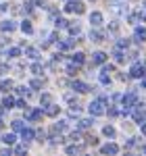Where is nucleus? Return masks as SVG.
Here are the masks:
<instances>
[{
	"label": "nucleus",
	"mask_w": 146,
	"mask_h": 156,
	"mask_svg": "<svg viewBox=\"0 0 146 156\" xmlns=\"http://www.w3.org/2000/svg\"><path fill=\"white\" fill-rule=\"evenodd\" d=\"M90 112L94 115V117H100V115H104L107 112V98L100 96L98 100H94V102H90Z\"/></svg>",
	"instance_id": "1"
},
{
	"label": "nucleus",
	"mask_w": 146,
	"mask_h": 156,
	"mask_svg": "<svg viewBox=\"0 0 146 156\" xmlns=\"http://www.w3.org/2000/svg\"><path fill=\"white\" fill-rule=\"evenodd\" d=\"M146 75V62H134L132 69H130V77H136V79H142Z\"/></svg>",
	"instance_id": "2"
},
{
	"label": "nucleus",
	"mask_w": 146,
	"mask_h": 156,
	"mask_svg": "<svg viewBox=\"0 0 146 156\" xmlns=\"http://www.w3.org/2000/svg\"><path fill=\"white\" fill-rule=\"evenodd\" d=\"M65 11L67 12H75V15H82L86 9H84V2H79V0H69L67 6H65Z\"/></svg>",
	"instance_id": "3"
},
{
	"label": "nucleus",
	"mask_w": 146,
	"mask_h": 156,
	"mask_svg": "<svg viewBox=\"0 0 146 156\" xmlns=\"http://www.w3.org/2000/svg\"><path fill=\"white\" fill-rule=\"evenodd\" d=\"M121 102H123V108H125V110L134 108V106H136V102H138V96H136V92H130V94H125V96L121 98Z\"/></svg>",
	"instance_id": "4"
},
{
	"label": "nucleus",
	"mask_w": 146,
	"mask_h": 156,
	"mask_svg": "<svg viewBox=\"0 0 146 156\" xmlns=\"http://www.w3.org/2000/svg\"><path fill=\"white\" fill-rule=\"evenodd\" d=\"M132 117H134L136 123H144V121H146V110L142 106L136 104V106H134V115H132Z\"/></svg>",
	"instance_id": "5"
},
{
	"label": "nucleus",
	"mask_w": 146,
	"mask_h": 156,
	"mask_svg": "<svg viewBox=\"0 0 146 156\" xmlns=\"http://www.w3.org/2000/svg\"><path fill=\"white\" fill-rule=\"evenodd\" d=\"M71 87L77 92V94H86V92H90V90H92V87H90L88 83H84V81H73Z\"/></svg>",
	"instance_id": "6"
},
{
	"label": "nucleus",
	"mask_w": 146,
	"mask_h": 156,
	"mask_svg": "<svg viewBox=\"0 0 146 156\" xmlns=\"http://www.w3.org/2000/svg\"><path fill=\"white\" fill-rule=\"evenodd\" d=\"M21 137H23V142H31V140L36 137V131L29 129V127H23V129H21Z\"/></svg>",
	"instance_id": "7"
},
{
	"label": "nucleus",
	"mask_w": 146,
	"mask_h": 156,
	"mask_svg": "<svg viewBox=\"0 0 146 156\" xmlns=\"http://www.w3.org/2000/svg\"><path fill=\"white\" fill-rule=\"evenodd\" d=\"M100 152H102V154H117V152H119V146L117 144H107V146L100 148Z\"/></svg>",
	"instance_id": "8"
},
{
	"label": "nucleus",
	"mask_w": 146,
	"mask_h": 156,
	"mask_svg": "<svg viewBox=\"0 0 146 156\" xmlns=\"http://www.w3.org/2000/svg\"><path fill=\"white\" fill-rule=\"evenodd\" d=\"M25 119L27 121H40L42 119V110H25Z\"/></svg>",
	"instance_id": "9"
},
{
	"label": "nucleus",
	"mask_w": 146,
	"mask_h": 156,
	"mask_svg": "<svg viewBox=\"0 0 146 156\" xmlns=\"http://www.w3.org/2000/svg\"><path fill=\"white\" fill-rule=\"evenodd\" d=\"M59 110H61V106H57V104H48V106H44V115H48V117H57Z\"/></svg>",
	"instance_id": "10"
},
{
	"label": "nucleus",
	"mask_w": 146,
	"mask_h": 156,
	"mask_svg": "<svg viewBox=\"0 0 146 156\" xmlns=\"http://www.w3.org/2000/svg\"><path fill=\"white\" fill-rule=\"evenodd\" d=\"M104 60H107V54L104 52H94L92 54V65H102Z\"/></svg>",
	"instance_id": "11"
},
{
	"label": "nucleus",
	"mask_w": 146,
	"mask_h": 156,
	"mask_svg": "<svg viewBox=\"0 0 146 156\" xmlns=\"http://www.w3.org/2000/svg\"><path fill=\"white\" fill-rule=\"evenodd\" d=\"M134 40H136V42H144V40H146V29H144V27H136Z\"/></svg>",
	"instance_id": "12"
},
{
	"label": "nucleus",
	"mask_w": 146,
	"mask_h": 156,
	"mask_svg": "<svg viewBox=\"0 0 146 156\" xmlns=\"http://www.w3.org/2000/svg\"><path fill=\"white\" fill-rule=\"evenodd\" d=\"M0 29H2L4 34H6V31L11 34V31H15V29H17V25L13 23V21H2V23H0Z\"/></svg>",
	"instance_id": "13"
},
{
	"label": "nucleus",
	"mask_w": 146,
	"mask_h": 156,
	"mask_svg": "<svg viewBox=\"0 0 146 156\" xmlns=\"http://www.w3.org/2000/svg\"><path fill=\"white\" fill-rule=\"evenodd\" d=\"M90 23L94 25V27L102 25V15H100V12H92V15H90Z\"/></svg>",
	"instance_id": "14"
},
{
	"label": "nucleus",
	"mask_w": 146,
	"mask_h": 156,
	"mask_svg": "<svg viewBox=\"0 0 146 156\" xmlns=\"http://www.w3.org/2000/svg\"><path fill=\"white\" fill-rule=\"evenodd\" d=\"M86 148L84 146H67V154H84Z\"/></svg>",
	"instance_id": "15"
},
{
	"label": "nucleus",
	"mask_w": 146,
	"mask_h": 156,
	"mask_svg": "<svg viewBox=\"0 0 146 156\" xmlns=\"http://www.w3.org/2000/svg\"><path fill=\"white\" fill-rule=\"evenodd\" d=\"M92 125H94L92 119H79L77 121V129H88V127H92Z\"/></svg>",
	"instance_id": "16"
},
{
	"label": "nucleus",
	"mask_w": 146,
	"mask_h": 156,
	"mask_svg": "<svg viewBox=\"0 0 146 156\" xmlns=\"http://www.w3.org/2000/svg\"><path fill=\"white\" fill-rule=\"evenodd\" d=\"M84 60H86V56L82 54V52H75V54L71 56V62H73V65H77V67H79V65H84Z\"/></svg>",
	"instance_id": "17"
},
{
	"label": "nucleus",
	"mask_w": 146,
	"mask_h": 156,
	"mask_svg": "<svg viewBox=\"0 0 146 156\" xmlns=\"http://www.w3.org/2000/svg\"><path fill=\"white\" fill-rule=\"evenodd\" d=\"M11 90H13L11 79H2V81H0V92H11Z\"/></svg>",
	"instance_id": "18"
},
{
	"label": "nucleus",
	"mask_w": 146,
	"mask_h": 156,
	"mask_svg": "<svg viewBox=\"0 0 146 156\" xmlns=\"http://www.w3.org/2000/svg\"><path fill=\"white\" fill-rule=\"evenodd\" d=\"M90 40H92V42H102V40H104V34L94 29V31H90Z\"/></svg>",
	"instance_id": "19"
},
{
	"label": "nucleus",
	"mask_w": 146,
	"mask_h": 156,
	"mask_svg": "<svg viewBox=\"0 0 146 156\" xmlns=\"http://www.w3.org/2000/svg\"><path fill=\"white\" fill-rule=\"evenodd\" d=\"M67 129V123L65 121H59V123H54V127H52V133H61Z\"/></svg>",
	"instance_id": "20"
},
{
	"label": "nucleus",
	"mask_w": 146,
	"mask_h": 156,
	"mask_svg": "<svg viewBox=\"0 0 146 156\" xmlns=\"http://www.w3.org/2000/svg\"><path fill=\"white\" fill-rule=\"evenodd\" d=\"M2 142H4L6 146H11V144L17 142V137H15V133H6V135H2Z\"/></svg>",
	"instance_id": "21"
},
{
	"label": "nucleus",
	"mask_w": 146,
	"mask_h": 156,
	"mask_svg": "<svg viewBox=\"0 0 146 156\" xmlns=\"http://www.w3.org/2000/svg\"><path fill=\"white\" fill-rule=\"evenodd\" d=\"M63 142H65V140H63V135L61 133H52V135H50V144H63Z\"/></svg>",
	"instance_id": "22"
},
{
	"label": "nucleus",
	"mask_w": 146,
	"mask_h": 156,
	"mask_svg": "<svg viewBox=\"0 0 146 156\" xmlns=\"http://www.w3.org/2000/svg\"><path fill=\"white\" fill-rule=\"evenodd\" d=\"M40 104H42V106H48V104H52V98H50V94H42V96H40Z\"/></svg>",
	"instance_id": "23"
},
{
	"label": "nucleus",
	"mask_w": 146,
	"mask_h": 156,
	"mask_svg": "<svg viewBox=\"0 0 146 156\" xmlns=\"http://www.w3.org/2000/svg\"><path fill=\"white\" fill-rule=\"evenodd\" d=\"M21 31H23V34H34L31 23H29V21H23V23H21Z\"/></svg>",
	"instance_id": "24"
},
{
	"label": "nucleus",
	"mask_w": 146,
	"mask_h": 156,
	"mask_svg": "<svg viewBox=\"0 0 146 156\" xmlns=\"http://www.w3.org/2000/svg\"><path fill=\"white\" fill-rule=\"evenodd\" d=\"M73 46V40H63V42H59V48L61 50H69Z\"/></svg>",
	"instance_id": "25"
},
{
	"label": "nucleus",
	"mask_w": 146,
	"mask_h": 156,
	"mask_svg": "<svg viewBox=\"0 0 146 156\" xmlns=\"http://www.w3.org/2000/svg\"><path fill=\"white\" fill-rule=\"evenodd\" d=\"M42 71H44V67H42L40 62H34V65H31V73H34V75H42Z\"/></svg>",
	"instance_id": "26"
},
{
	"label": "nucleus",
	"mask_w": 146,
	"mask_h": 156,
	"mask_svg": "<svg viewBox=\"0 0 146 156\" xmlns=\"http://www.w3.org/2000/svg\"><path fill=\"white\" fill-rule=\"evenodd\" d=\"M2 106H4L6 110H9V108H13V106H15V100H13L11 96H6L4 100H2Z\"/></svg>",
	"instance_id": "27"
},
{
	"label": "nucleus",
	"mask_w": 146,
	"mask_h": 156,
	"mask_svg": "<svg viewBox=\"0 0 146 156\" xmlns=\"http://www.w3.org/2000/svg\"><path fill=\"white\" fill-rule=\"evenodd\" d=\"M34 9H36V4H34V2H25V4H23V12H27V15H31Z\"/></svg>",
	"instance_id": "28"
},
{
	"label": "nucleus",
	"mask_w": 146,
	"mask_h": 156,
	"mask_svg": "<svg viewBox=\"0 0 146 156\" xmlns=\"http://www.w3.org/2000/svg\"><path fill=\"white\" fill-rule=\"evenodd\" d=\"M6 56H11V58L21 56V50H19V48H9V50H6Z\"/></svg>",
	"instance_id": "29"
},
{
	"label": "nucleus",
	"mask_w": 146,
	"mask_h": 156,
	"mask_svg": "<svg viewBox=\"0 0 146 156\" xmlns=\"http://www.w3.org/2000/svg\"><path fill=\"white\" fill-rule=\"evenodd\" d=\"M102 133H104L107 137H115V127H111V125H107V127L102 129Z\"/></svg>",
	"instance_id": "30"
},
{
	"label": "nucleus",
	"mask_w": 146,
	"mask_h": 156,
	"mask_svg": "<svg viewBox=\"0 0 146 156\" xmlns=\"http://www.w3.org/2000/svg\"><path fill=\"white\" fill-rule=\"evenodd\" d=\"M17 94H19V96H25V98H27L29 94H31V92H29L25 85H19V87H17Z\"/></svg>",
	"instance_id": "31"
},
{
	"label": "nucleus",
	"mask_w": 146,
	"mask_h": 156,
	"mask_svg": "<svg viewBox=\"0 0 146 156\" xmlns=\"http://www.w3.org/2000/svg\"><path fill=\"white\" fill-rule=\"evenodd\" d=\"M100 83H102V85H109V83H111V77H109V73H104V71L100 73Z\"/></svg>",
	"instance_id": "32"
},
{
	"label": "nucleus",
	"mask_w": 146,
	"mask_h": 156,
	"mask_svg": "<svg viewBox=\"0 0 146 156\" xmlns=\"http://www.w3.org/2000/svg\"><path fill=\"white\" fill-rule=\"evenodd\" d=\"M23 127H25V123H23V121H19V119H17V121H13V129H15V131H21Z\"/></svg>",
	"instance_id": "33"
},
{
	"label": "nucleus",
	"mask_w": 146,
	"mask_h": 156,
	"mask_svg": "<svg viewBox=\"0 0 146 156\" xmlns=\"http://www.w3.org/2000/svg\"><path fill=\"white\" fill-rule=\"evenodd\" d=\"M65 27H69V21L67 19H57V29H65Z\"/></svg>",
	"instance_id": "34"
},
{
	"label": "nucleus",
	"mask_w": 146,
	"mask_h": 156,
	"mask_svg": "<svg viewBox=\"0 0 146 156\" xmlns=\"http://www.w3.org/2000/svg\"><path fill=\"white\" fill-rule=\"evenodd\" d=\"M113 56H115V60H117V62H123V60H125V56H123L121 48H117V50H115V54H113Z\"/></svg>",
	"instance_id": "35"
},
{
	"label": "nucleus",
	"mask_w": 146,
	"mask_h": 156,
	"mask_svg": "<svg viewBox=\"0 0 146 156\" xmlns=\"http://www.w3.org/2000/svg\"><path fill=\"white\" fill-rule=\"evenodd\" d=\"M29 85H31L34 90H40V87H44V79H34Z\"/></svg>",
	"instance_id": "36"
},
{
	"label": "nucleus",
	"mask_w": 146,
	"mask_h": 156,
	"mask_svg": "<svg viewBox=\"0 0 146 156\" xmlns=\"http://www.w3.org/2000/svg\"><path fill=\"white\" fill-rule=\"evenodd\" d=\"M25 54H27L29 58H38V50L36 48H25Z\"/></svg>",
	"instance_id": "37"
},
{
	"label": "nucleus",
	"mask_w": 146,
	"mask_h": 156,
	"mask_svg": "<svg viewBox=\"0 0 146 156\" xmlns=\"http://www.w3.org/2000/svg\"><path fill=\"white\" fill-rule=\"evenodd\" d=\"M67 29H69V34H71V36H77V34H79V25H77V23H75V25H69Z\"/></svg>",
	"instance_id": "38"
},
{
	"label": "nucleus",
	"mask_w": 146,
	"mask_h": 156,
	"mask_svg": "<svg viewBox=\"0 0 146 156\" xmlns=\"http://www.w3.org/2000/svg\"><path fill=\"white\" fill-rule=\"evenodd\" d=\"M75 73H77V65H73V62H71V65L67 67V75H71V77H73Z\"/></svg>",
	"instance_id": "39"
},
{
	"label": "nucleus",
	"mask_w": 146,
	"mask_h": 156,
	"mask_svg": "<svg viewBox=\"0 0 146 156\" xmlns=\"http://www.w3.org/2000/svg\"><path fill=\"white\" fill-rule=\"evenodd\" d=\"M36 137H38V142H44V140H46V133H44V129H38V131H36Z\"/></svg>",
	"instance_id": "40"
},
{
	"label": "nucleus",
	"mask_w": 146,
	"mask_h": 156,
	"mask_svg": "<svg viewBox=\"0 0 146 156\" xmlns=\"http://www.w3.org/2000/svg\"><path fill=\"white\" fill-rule=\"evenodd\" d=\"M13 152H15V154H25V152H27V146H17Z\"/></svg>",
	"instance_id": "41"
},
{
	"label": "nucleus",
	"mask_w": 146,
	"mask_h": 156,
	"mask_svg": "<svg viewBox=\"0 0 146 156\" xmlns=\"http://www.w3.org/2000/svg\"><path fill=\"white\" fill-rule=\"evenodd\" d=\"M130 46V40H119V44H117V48H127Z\"/></svg>",
	"instance_id": "42"
},
{
	"label": "nucleus",
	"mask_w": 146,
	"mask_h": 156,
	"mask_svg": "<svg viewBox=\"0 0 146 156\" xmlns=\"http://www.w3.org/2000/svg\"><path fill=\"white\" fill-rule=\"evenodd\" d=\"M86 142H88V144H90V146H96V144H98V140H96V137H94V135H92V137H88Z\"/></svg>",
	"instance_id": "43"
},
{
	"label": "nucleus",
	"mask_w": 146,
	"mask_h": 156,
	"mask_svg": "<svg viewBox=\"0 0 146 156\" xmlns=\"http://www.w3.org/2000/svg\"><path fill=\"white\" fill-rule=\"evenodd\" d=\"M15 106L17 108H25V102L23 100H15Z\"/></svg>",
	"instance_id": "44"
},
{
	"label": "nucleus",
	"mask_w": 146,
	"mask_h": 156,
	"mask_svg": "<svg viewBox=\"0 0 146 156\" xmlns=\"http://www.w3.org/2000/svg\"><path fill=\"white\" fill-rule=\"evenodd\" d=\"M113 69H115L113 65H104V69H102V71H104V73H113Z\"/></svg>",
	"instance_id": "45"
},
{
	"label": "nucleus",
	"mask_w": 146,
	"mask_h": 156,
	"mask_svg": "<svg viewBox=\"0 0 146 156\" xmlns=\"http://www.w3.org/2000/svg\"><path fill=\"white\" fill-rule=\"evenodd\" d=\"M109 115H111V117H117V115H119V110H117V108H109Z\"/></svg>",
	"instance_id": "46"
},
{
	"label": "nucleus",
	"mask_w": 146,
	"mask_h": 156,
	"mask_svg": "<svg viewBox=\"0 0 146 156\" xmlns=\"http://www.w3.org/2000/svg\"><path fill=\"white\" fill-rule=\"evenodd\" d=\"M138 17H140L142 21H146V6H144V11H140V15H138Z\"/></svg>",
	"instance_id": "47"
},
{
	"label": "nucleus",
	"mask_w": 146,
	"mask_h": 156,
	"mask_svg": "<svg viewBox=\"0 0 146 156\" xmlns=\"http://www.w3.org/2000/svg\"><path fill=\"white\" fill-rule=\"evenodd\" d=\"M9 71V65H0V73H6Z\"/></svg>",
	"instance_id": "48"
},
{
	"label": "nucleus",
	"mask_w": 146,
	"mask_h": 156,
	"mask_svg": "<svg viewBox=\"0 0 146 156\" xmlns=\"http://www.w3.org/2000/svg\"><path fill=\"white\" fill-rule=\"evenodd\" d=\"M140 127H142V135H146V121H144V123H140Z\"/></svg>",
	"instance_id": "49"
},
{
	"label": "nucleus",
	"mask_w": 146,
	"mask_h": 156,
	"mask_svg": "<svg viewBox=\"0 0 146 156\" xmlns=\"http://www.w3.org/2000/svg\"><path fill=\"white\" fill-rule=\"evenodd\" d=\"M6 9H9V4H4V2H2V4H0V12H4Z\"/></svg>",
	"instance_id": "50"
},
{
	"label": "nucleus",
	"mask_w": 146,
	"mask_h": 156,
	"mask_svg": "<svg viewBox=\"0 0 146 156\" xmlns=\"http://www.w3.org/2000/svg\"><path fill=\"white\" fill-rule=\"evenodd\" d=\"M4 110H6V108H4V106H0V117L4 115Z\"/></svg>",
	"instance_id": "51"
},
{
	"label": "nucleus",
	"mask_w": 146,
	"mask_h": 156,
	"mask_svg": "<svg viewBox=\"0 0 146 156\" xmlns=\"http://www.w3.org/2000/svg\"><path fill=\"white\" fill-rule=\"evenodd\" d=\"M2 127H4V123H2V119H0V131H2Z\"/></svg>",
	"instance_id": "52"
},
{
	"label": "nucleus",
	"mask_w": 146,
	"mask_h": 156,
	"mask_svg": "<svg viewBox=\"0 0 146 156\" xmlns=\"http://www.w3.org/2000/svg\"><path fill=\"white\" fill-rule=\"evenodd\" d=\"M142 85H144V87H146V79H142Z\"/></svg>",
	"instance_id": "53"
},
{
	"label": "nucleus",
	"mask_w": 146,
	"mask_h": 156,
	"mask_svg": "<svg viewBox=\"0 0 146 156\" xmlns=\"http://www.w3.org/2000/svg\"><path fill=\"white\" fill-rule=\"evenodd\" d=\"M144 6H146V2H144Z\"/></svg>",
	"instance_id": "54"
}]
</instances>
